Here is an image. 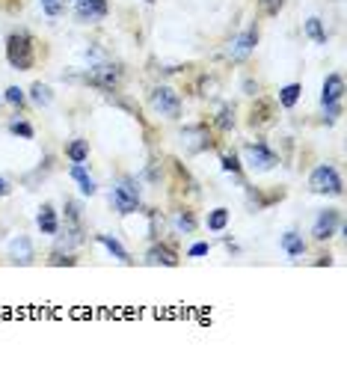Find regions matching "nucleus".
Here are the masks:
<instances>
[{
  "mask_svg": "<svg viewBox=\"0 0 347 386\" xmlns=\"http://www.w3.org/2000/svg\"><path fill=\"white\" fill-rule=\"evenodd\" d=\"M273 110H276V107H273L270 102H264V98H261V102L253 107L250 122H253V125H270V122H273Z\"/></svg>",
  "mask_w": 347,
  "mask_h": 386,
  "instance_id": "nucleus-19",
  "label": "nucleus"
},
{
  "mask_svg": "<svg viewBox=\"0 0 347 386\" xmlns=\"http://www.w3.org/2000/svg\"><path fill=\"white\" fill-rule=\"evenodd\" d=\"M65 235H72L75 244L84 241V214L75 199H65Z\"/></svg>",
  "mask_w": 347,
  "mask_h": 386,
  "instance_id": "nucleus-11",
  "label": "nucleus"
},
{
  "mask_svg": "<svg viewBox=\"0 0 347 386\" xmlns=\"http://www.w3.org/2000/svg\"><path fill=\"white\" fill-rule=\"evenodd\" d=\"M341 98H344V77L338 72L326 75L324 90H321V107L326 113V122H333L341 116Z\"/></svg>",
  "mask_w": 347,
  "mask_h": 386,
  "instance_id": "nucleus-2",
  "label": "nucleus"
},
{
  "mask_svg": "<svg viewBox=\"0 0 347 386\" xmlns=\"http://www.w3.org/2000/svg\"><path fill=\"white\" fill-rule=\"evenodd\" d=\"M39 4H42V12L48 18H60L65 12V0H39Z\"/></svg>",
  "mask_w": 347,
  "mask_h": 386,
  "instance_id": "nucleus-24",
  "label": "nucleus"
},
{
  "mask_svg": "<svg viewBox=\"0 0 347 386\" xmlns=\"http://www.w3.org/2000/svg\"><path fill=\"white\" fill-rule=\"evenodd\" d=\"M309 191L312 193H329V196H341L344 193V184H341V176L336 166H329V163H321L312 170L309 176Z\"/></svg>",
  "mask_w": 347,
  "mask_h": 386,
  "instance_id": "nucleus-3",
  "label": "nucleus"
},
{
  "mask_svg": "<svg viewBox=\"0 0 347 386\" xmlns=\"http://www.w3.org/2000/svg\"><path fill=\"white\" fill-rule=\"evenodd\" d=\"M175 226H178V232H193L196 229V220H193V214L190 211H178V217H175Z\"/></svg>",
  "mask_w": 347,
  "mask_h": 386,
  "instance_id": "nucleus-28",
  "label": "nucleus"
},
{
  "mask_svg": "<svg viewBox=\"0 0 347 386\" xmlns=\"http://www.w3.org/2000/svg\"><path fill=\"white\" fill-rule=\"evenodd\" d=\"M228 208H214L211 214H208V229L211 232H223L226 226H228Z\"/></svg>",
  "mask_w": 347,
  "mask_h": 386,
  "instance_id": "nucleus-23",
  "label": "nucleus"
},
{
  "mask_svg": "<svg viewBox=\"0 0 347 386\" xmlns=\"http://www.w3.org/2000/svg\"><path fill=\"white\" fill-rule=\"evenodd\" d=\"M231 125H235V107L226 104V107L220 110V116H217V128H220V131H228Z\"/></svg>",
  "mask_w": 347,
  "mask_h": 386,
  "instance_id": "nucleus-27",
  "label": "nucleus"
},
{
  "mask_svg": "<svg viewBox=\"0 0 347 386\" xmlns=\"http://www.w3.org/2000/svg\"><path fill=\"white\" fill-rule=\"evenodd\" d=\"M6 60H9L12 69H18V72L33 69V63H36V48H33L30 33H24V30L9 33V39H6Z\"/></svg>",
  "mask_w": 347,
  "mask_h": 386,
  "instance_id": "nucleus-1",
  "label": "nucleus"
},
{
  "mask_svg": "<svg viewBox=\"0 0 347 386\" xmlns=\"http://www.w3.org/2000/svg\"><path fill=\"white\" fill-rule=\"evenodd\" d=\"M285 4H288V0H258V9L273 18V15H279V12L285 9Z\"/></svg>",
  "mask_w": 347,
  "mask_h": 386,
  "instance_id": "nucleus-26",
  "label": "nucleus"
},
{
  "mask_svg": "<svg viewBox=\"0 0 347 386\" xmlns=\"http://www.w3.org/2000/svg\"><path fill=\"white\" fill-rule=\"evenodd\" d=\"M338 229H341V214H338V208H324V211L318 214L312 235H315L318 241H329L333 235H338Z\"/></svg>",
  "mask_w": 347,
  "mask_h": 386,
  "instance_id": "nucleus-9",
  "label": "nucleus"
},
{
  "mask_svg": "<svg viewBox=\"0 0 347 386\" xmlns=\"http://www.w3.org/2000/svg\"><path fill=\"white\" fill-rule=\"evenodd\" d=\"M72 178L80 184V193H84V196H95V193H98V184H95V178L84 170V163H72Z\"/></svg>",
  "mask_w": 347,
  "mask_h": 386,
  "instance_id": "nucleus-16",
  "label": "nucleus"
},
{
  "mask_svg": "<svg viewBox=\"0 0 347 386\" xmlns=\"http://www.w3.org/2000/svg\"><path fill=\"white\" fill-rule=\"evenodd\" d=\"M148 4H155V0H148Z\"/></svg>",
  "mask_w": 347,
  "mask_h": 386,
  "instance_id": "nucleus-35",
  "label": "nucleus"
},
{
  "mask_svg": "<svg viewBox=\"0 0 347 386\" xmlns=\"http://www.w3.org/2000/svg\"><path fill=\"white\" fill-rule=\"evenodd\" d=\"M36 226H39L42 235H57V232H60V217H57L54 205H42V208H39Z\"/></svg>",
  "mask_w": 347,
  "mask_h": 386,
  "instance_id": "nucleus-14",
  "label": "nucleus"
},
{
  "mask_svg": "<svg viewBox=\"0 0 347 386\" xmlns=\"http://www.w3.org/2000/svg\"><path fill=\"white\" fill-rule=\"evenodd\" d=\"M65 155H69L72 163H84L89 158V140H72L65 146Z\"/></svg>",
  "mask_w": 347,
  "mask_h": 386,
  "instance_id": "nucleus-20",
  "label": "nucleus"
},
{
  "mask_svg": "<svg viewBox=\"0 0 347 386\" xmlns=\"http://www.w3.org/2000/svg\"><path fill=\"white\" fill-rule=\"evenodd\" d=\"M220 163H223V170H226V173H231V176H238V173H241V161H238V155H235V152H231V155H223V158H220Z\"/></svg>",
  "mask_w": 347,
  "mask_h": 386,
  "instance_id": "nucleus-30",
  "label": "nucleus"
},
{
  "mask_svg": "<svg viewBox=\"0 0 347 386\" xmlns=\"http://www.w3.org/2000/svg\"><path fill=\"white\" fill-rule=\"evenodd\" d=\"M208 250H211V244H205V241L193 244V247L187 250V259H202V256H208Z\"/></svg>",
  "mask_w": 347,
  "mask_h": 386,
  "instance_id": "nucleus-31",
  "label": "nucleus"
},
{
  "mask_svg": "<svg viewBox=\"0 0 347 386\" xmlns=\"http://www.w3.org/2000/svg\"><path fill=\"white\" fill-rule=\"evenodd\" d=\"M9 256H12L15 262H21V264H30V262H33V244H30L27 235H18V238L9 244Z\"/></svg>",
  "mask_w": 347,
  "mask_h": 386,
  "instance_id": "nucleus-15",
  "label": "nucleus"
},
{
  "mask_svg": "<svg viewBox=\"0 0 347 386\" xmlns=\"http://www.w3.org/2000/svg\"><path fill=\"white\" fill-rule=\"evenodd\" d=\"M30 98H33V102H36L39 107H48V104H51L54 102V95H51V87H48V83H33V87H30Z\"/></svg>",
  "mask_w": 347,
  "mask_h": 386,
  "instance_id": "nucleus-21",
  "label": "nucleus"
},
{
  "mask_svg": "<svg viewBox=\"0 0 347 386\" xmlns=\"http://www.w3.org/2000/svg\"><path fill=\"white\" fill-rule=\"evenodd\" d=\"M9 131L15 134V137H24V140H33V125L30 122H24V119H15V122H9Z\"/></svg>",
  "mask_w": 347,
  "mask_h": 386,
  "instance_id": "nucleus-25",
  "label": "nucleus"
},
{
  "mask_svg": "<svg viewBox=\"0 0 347 386\" xmlns=\"http://www.w3.org/2000/svg\"><path fill=\"white\" fill-rule=\"evenodd\" d=\"M300 95H303V87H300V83H288V87L279 90V107L291 110L297 102H300Z\"/></svg>",
  "mask_w": 347,
  "mask_h": 386,
  "instance_id": "nucleus-18",
  "label": "nucleus"
},
{
  "mask_svg": "<svg viewBox=\"0 0 347 386\" xmlns=\"http://www.w3.org/2000/svg\"><path fill=\"white\" fill-rule=\"evenodd\" d=\"M148 102H152L155 113H160V116H170V119H178L181 116V98L172 87H155L152 95H148Z\"/></svg>",
  "mask_w": 347,
  "mask_h": 386,
  "instance_id": "nucleus-6",
  "label": "nucleus"
},
{
  "mask_svg": "<svg viewBox=\"0 0 347 386\" xmlns=\"http://www.w3.org/2000/svg\"><path fill=\"white\" fill-rule=\"evenodd\" d=\"M243 158H246V166L255 170V173H268V170H273V166L279 163V158L264 143H246L243 146Z\"/></svg>",
  "mask_w": 347,
  "mask_h": 386,
  "instance_id": "nucleus-7",
  "label": "nucleus"
},
{
  "mask_svg": "<svg viewBox=\"0 0 347 386\" xmlns=\"http://www.w3.org/2000/svg\"><path fill=\"white\" fill-rule=\"evenodd\" d=\"M51 264H57V267H60V264H69V267H72V264H77V259H72V256H62V250H57V253L51 256Z\"/></svg>",
  "mask_w": 347,
  "mask_h": 386,
  "instance_id": "nucleus-32",
  "label": "nucleus"
},
{
  "mask_svg": "<svg viewBox=\"0 0 347 386\" xmlns=\"http://www.w3.org/2000/svg\"><path fill=\"white\" fill-rule=\"evenodd\" d=\"M279 247H282V253H285L288 259H300V256L306 253V241H303L300 232H285L282 241H279Z\"/></svg>",
  "mask_w": 347,
  "mask_h": 386,
  "instance_id": "nucleus-13",
  "label": "nucleus"
},
{
  "mask_svg": "<svg viewBox=\"0 0 347 386\" xmlns=\"http://www.w3.org/2000/svg\"><path fill=\"white\" fill-rule=\"evenodd\" d=\"M255 45H258V27L253 24V27H246L241 36L235 39V45H231V60H235V63H243L246 57L255 51Z\"/></svg>",
  "mask_w": 347,
  "mask_h": 386,
  "instance_id": "nucleus-10",
  "label": "nucleus"
},
{
  "mask_svg": "<svg viewBox=\"0 0 347 386\" xmlns=\"http://www.w3.org/2000/svg\"><path fill=\"white\" fill-rule=\"evenodd\" d=\"M98 244H101L104 250H107V253L113 256V259H119L122 264H131V253H128V250L119 244V241H116V238H110V235H98V238H95Z\"/></svg>",
  "mask_w": 347,
  "mask_h": 386,
  "instance_id": "nucleus-17",
  "label": "nucleus"
},
{
  "mask_svg": "<svg viewBox=\"0 0 347 386\" xmlns=\"http://www.w3.org/2000/svg\"><path fill=\"white\" fill-rule=\"evenodd\" d=\"M6 102H9V104H15V107H24L27 95H24V90H21V87H9V90H6Z\"/></svg>",
  "mask_w": 347,
  "mask_h": 386,
  "instance_id": "nucleus-29",
  "label": "nucleus"
},
{
  "mask_svg": "<svg viewBox=\"0 0 347 386\" xmlns=\"http://www.w3.org/2000/svg\"><path fill=\"white\" fill-rule=\"evenodd\" d=\"M9 191H12V188H9V181H6V178H0V196H9Z\"/></svg>",
  "mask_w": 347,
  "mask_h": 386,
  "instance_id": "nucleus-34",
  "label": "nucleus"
},
{
  "mask_svg": "<svg viewBox=\"0 0 347 386\" xmlns=\"http://www.w3.org/2000/svg\"><path fill=\"white\" fill-rule=\"evenodd\" d=\"M148 264H163V267H178V253L167 244H155L152 250L145 253Z\"/></svg>",
  "mask_w": 347,
  "mask_h": 386,
  "instance_id": "nucleus-12",
  "label": "nucleus"
},
{
  "mask_svg": "<svg viewBox=\"0 0 347 386\" xmlns=\"http://www.w3.org/2000/svg\"><path fill=\"white\" fill-rule=\"evenodd\" d=\"M107 0H77L75 4V18L80 24H95V21H104L107 18Z\"/></svg>",
  "mask_w": 347,
  "mask_h": 386,
  "instance_id": "nucleus-8",
  "label": "nucleus"
},
{
  "mask_svg": "<svg viewBox=\"0 0 347 386\" xmlns=\"http://www.w3.org/2000/svg\"><path fill=\"white\" fill-rule=\"evenodd\" d=\"M243 90H246V95H255L258 92V83L255 80H243Z\"/></svg>",
  "mask_w": 347,
  "mask_h": 386,
  "instance_id": "nucleus-33",
  "label": "nucleus"
},
{
  "mask_svg": "<svg viewBox=\"0 0 347 386\" xmlns=\"http://www.w3.org/2000/svg\"><path fill=\"white\" fill-rule=\"evenodd\" d=\"M110 199H113V205H116V211H119V214H134L140 208V184L131 176H125L119 181V188L113 191Z\"/></svg>",
  "mask_w": 347,
  "mask_h": 386,
  "instance_id": "nucleus-5",
  "label": "nucleus"
},
{
  "mask_svg": "<svg viewBox=\"0 0 347 386\" xmlns=\"http://www.w3.org/2000/svg\"><path fill=\"white\" fill-rule=\"evenodd\" d=\"M84 80L89 83V87H98L104 92H113L116 87L122 83V69L116 63H95L89 65V72L84 75Z\"/></svg>",
  "mask_w": 347,
  "mask_h": 386,
  "instance_id": "nucleus-4",
  "label": "nucleus"
},
{
  "mask_svg": "<svg viewBox=\"0 0 347 386\" xmlns=\"http://www.w3.org/2000/svg\"><path fill=\"white\" fill-rule=\"evenodd\" d=\"M306 36L315 42V45H326V30H324V24H321V18H309L306 21Z\"/></svg>",
  "mask_w": 347,
  "mask_h": 386,
  "instance_id": "nucleus-22",
  "label": "nucleus"
}]
</instances>
